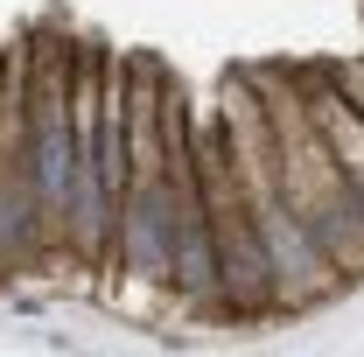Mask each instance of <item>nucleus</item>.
<instances>
[{
    "label": "nucleus",
    "mask_w": 364,
    "mask_h": 357,
    "mask_svg": "<svg viewBox=\"0 0 364 357\" xmlns=\"http://www.w3.org/2000/svg\"><path fill=\"white\" fill-rule=\"evenodd\" d=\"M259 105H267L273 161H280V182H287L294 211L316 224V238H322V252L336 260V273H343V280H358V273H364V196L343 182L336 154H329V140L316 134L301 85L267 78V85H259Z\"/></svg>",
    "instance_id": "f257e3e1"
},
{
    "label": "nucleus",
    "mask_w": 364,
    "mask_h": 357,
    "mask_svg": "<svg viewBox=\"0 0 364 357\" xmlns=\"http://www.w3.org/2000/svg\"><path fill=\"white\" fill-rule=\"evenodd\" d=\"M112 267L134 287H161L168 294V267H176V176L168 169L127 182L119 231H112Z\"/></svg>",
    "instance_id": "f03ea898"
},
{
    "label": "nucleus",
    "mask_w": 364,
    "mask_h": 357,
    "mask_svg": "<svg viewBox=\"0 0 364 357\" xmlns=\"http://www.w3.org/2000/svg\"><path fill=\"white\" fill-rule=\"evenodd\" d=\"M301 98H309V119H316V134L329 140V154H336L343 182L364 196V112H358V98L343 91V78H336V70L301 78Z\"/></svg>",
    "instance_id": "7ed1b4c3"
},
{
    "label": "nucleus",
    "mask_w": 364,
    "mask_h": 357,
    "mask_svg": "<svg viewBox=\"0 0 364 357\" xmlns=\"http://www.w3.org/2000/svg\"><path fill=\"white\" fill-rule=\"evenodd\" d=\"M336 78H343V91H350V98H358V112H364V56H350V63H343V70H336Z\"/></svg>",
    "instance_id": "20e7f679"
}]
</instances>
